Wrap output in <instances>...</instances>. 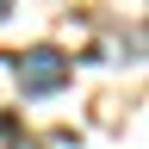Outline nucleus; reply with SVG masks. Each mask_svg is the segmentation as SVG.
Instances as JSON below:
<instances>
[{
    "label": "nucleus",
    "instance_id": "2",
    "mask_svg": "<svg viewBox=\"0 0 149 149\" xmlns=\"http://www.w3.org/2000/svg\"><path fill=\"white\" fill-rule=\"evenodd\" d=\"M0 130H6V143H13V149H37L31 137H19V124H13V118H0Z\"/></svg>",
    "mask_w": 149,
    "mask_h": 149
},
{
    "label": "nucleus",
    "instance_id": "1",
    "mask_svg": "<svg viewBox=\"0 0 149 149\" xmlns=\"http://www.w3.org/2000/svg\"><path fill=\"white\" fill-rule=\"evenodd\" d=\"M19 87H25V100H44V93L68 87V56L50 50V44L25 50V56H19Z\"/></svg>",
    "mask_w": 149,
    "mask_h": 149
}]
</instances>
